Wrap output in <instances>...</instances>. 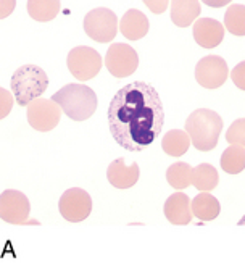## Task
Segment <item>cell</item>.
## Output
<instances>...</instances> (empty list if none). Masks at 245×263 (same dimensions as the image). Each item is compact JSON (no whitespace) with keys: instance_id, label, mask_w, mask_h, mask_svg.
I'll return each mask as SVG.
<instances>
[{"instance_id":"cell-1","label":"cell","mask_w":245,"mask_h":263,"mask_svg":"<svg viewBox=\"0 0 245 263\" xmlns=\"http://www.w3.org/2000/svg\"><path fill=\"white\" fill-rule=\"evenodd\" d=\"M107 117L115 142L124 151L142 152L160 136L165 108L154 86L134 81L115 94Z\"/></svg>"},{"instance_id":"cell-2","label":"cell","mask_w":245,"mask_h":263,"mask_svg":"<svg viewBox=\"0 0 245 263\" xmlns=\"http://www.w3.org/2000/svg\"><path fill=\"white\" fill-rule=\"evenodd\" d=\"M185 131L191 136V141L197 151H213L223 131V118L213 110L198 108L192 111L185 121Z\"/></svg>"},{"instance_id":"cell-3","label":"cell","mask_w":245,"mask_h":263,"mask_svg":"<svg viewBox=\"0 0 245 263\" xmlns=\"http://www.w3.org/2000/svg\"><path fill=\"white\" fill-rule=\"evenodd\" d=\"M65 115L74 121L89 120L97 110V96L84 84H66L52 96Z\"/></svg>"},{"instance_id":"cell-4","label":"cell","mask_w":245,"mask_h":263,"mask_svg":"<svg viewBox=\"0 0 245 263\" xmlns=\"http://www.w3.org/2000/svg\"><path fill=\"white\" fill-rule=\"evenodd\" d=\"M10 84L16 104L26 107L47 90L49 78L42 68L36 65H23L11 76Z\"/></svg>"},{"instance_id":"cell-5","label":"cell","mask_w":245,"mask_h":263,"mask_svg":"<svg viewBox=\"0 0 245 263\" xmlns=\"http://www.w3.org/2000/svg\"><path fill=\"white\" fill-rule=\"evenodd\" d=\"M118 18L110 8H94L84 16V31L87 36L100 44L111 42L118 32Z\"/></svg>"},{"instance_id":"cell-6","label":"cell","mask_w":245,"mask_h":263,"mask_svg":"<svg viewBox=\"0 0 245 263\" xmlns=\"http://www.w3.org/2000/svg\"><path fill=\"white\" fill-rule=\"evenodd\" d=\"M102 68V57L100 53L87 47V45H79L69 50L68 53V70L79 81H89L96 78Z\"/></svg>"},{"instance_id":"cell-7","label":"cell","mask_w":245,"mask_h":263,"mask_svg":"<svg viewBox=\"0 0 245 263\" xmlns=\"http://www.w3.org/2000/svg\"><path fill=\"white\" fill-rule=\"evenodd\" d=\"M62 118V107L52 99H36L28 105V123L31 128L47 133L56 128Z\"/></svg>"},{"instance_id":"cell-8","label":"cell","mask_w":245,"mask_h":263,"mask_svg":"<svg viewBox=\"0 0 245 263\" xmlns=\"http://www.w3.org/2000/svg\"><path fill=\"white\" fill-rule=\"evenodd\" d=\"M105 66L115 78H127L133 74L139 66L137 52L129 44L116 42L111 44L105 55Z\"/></svg>"},{"instance_id":"cell-9","label":"cell","mask_w":245,"mask_h":263,"mask_svg":"<svg viewBox=\"0 0 245 263\" xmlns=\"http://www.w3.org/2000/svg\"><path fill=\"white\" fill-rule=\"evenodd\" d=\"M62 216L69 223H79L87 220L92 212V199L84 189L71 187L65 191V194L58 202Z\"/></svg>"},{"instance_id":"cell-10","label":"cell","mask_w":245,"mask_h":263,"mask_svg":"<svg viewBox=\"0 0 245 263\" xmlns=\"http://www.w3.org/2000/svg\"><path fill=\"white\" fill-rule=\"evenodd\" d=\"M31 203L23 192L7 189L0 196V218L10 224H26L29 220Z\"/></svg>"},{"instance_id":"cell-11","label":"cell","mask_w":245,"mask_h":263,"mask_svg":"<svg viewBox=\"0 0 245 263\" xmlns=\"http://www.w3.org/2000/svg\"><path fill=\"white\" fill-rule=\"evenodd\" d=\"M228 74V63L218 55H206L195 66L197 83L205 89H218L219 86H223Z\"/></svg>"},{"instance_id":"cell-12","label":"cell","mask_w":245,"mask_h":263,"mask_svg":"<svg viewBox=\"0 0 245 263\" xmlns=\"http://www.w3.org/2000/svg\"><path fill=\"white\" fill-rule=\"evenodd\" d=\"M192 36L203 49H215L224 39V26L213 18H200L194 23Z\"/></svg>"},{"instance_id":"cell-13","label":"cell","mask_w":245,"mask_h":263,"mask_svg":"<svg viewBox=\"0 0 245 263\" xmlns=\"http://www.w3.org/2000/svg\"><path fill=\"white\" fill-rule=\"evenodd\" d=\"M139 175H141L139 165L134 162V163H131V166H127L123 157L113 160L108 166V170H107V179H108L110 184L116 189L133 187L139 181Z\"/></svg>"},{"instance_id":"cell-14","label":"cell","mask_w":245,"mask_h":263,"mask_svg":"<svg viewBox=\"0 0 245 263\" xmlns=\"http://www.w3.org/2000/svg\"><path fill=\"white\" fill-rule=\"evenodd\" d=\"M192 200L187 194H171L165 202V216L171 224H189L192 221Z\"/></svg>"},{"instance_id":"cell-15","label":"cell","mask_w":245,"mask_h":263,"mask_svg":"<svg viewBox=\"0 0 245 263\" xmlns=\"http://www.w3.org/2000/svg\"><path fill=\"white\" fill-rule=\"evenodd\" d=\"M148 18L136 8L127 10L120 21V31L121 34L129 41L142 39L148 32Z\"/></svg>"},{"instance_id":"cell-16","label":"cell","mask_w":245,"mask_h":263,"mask_svg":"<svg viewBox=\"0 0 245 263\" xmlns=\"http://www.w3.org/2000/svg\"><path fill=\"white\" fill-rule=\"evenodd\" d=\"M198 15H200L198 0H171V21L176 26H191Z\"/></svg>"},{"instance_id":"cell-17","label":"cell","mask_w":245,"mask_h":263,"mask_svg":"<svg viewBox=\"0 0 245 263\" xmlns=\"http://www.w3.org/2000/svg\"><path fill=\"white\" fill-rule=\"evenodd\" d=\"M191 205H192L194 216L202 221L216 220L221 212L219 200L208 192H202V194H198V196H195Z\"/></svg>"},{"instance_id":"cell-18","label":"cell","mask_w":245,"mask_h":263,"mask_svg":"<svg viewBox=\"0 0 245 263\" xmlns=\"http://www.w3.org/2000/svg\"><path fill=\"white\" fill-rule=\"evenodd\" d=\"M192 141L187 131L182 129H171L166 133V136L161 141V148L166 155L171 157H181L189 151Z\"/></svg>"},{"instance_id":"cell-19","label":"cell","mask_w":245,"mask_h":263,"mask_svg":"<svg viewBox=\"0 0 245 263\" xmlns=\"http://www.w3.org/2000/svg\"><path fill=\"white\" fill-rule=\"evenodd\" d=\"M219 175L213 165L200 163L192 170V184L200 192H210L218 186Z\"/></svg>"},{"instance_id":"cell-20","label":"cell","mask_w":245,"mask_h":263,"mask_svg":"<svg viewBox=\"0 0 245 263\" xmlns=\"http://www.w3.org/2000/svg\"><path fill=\"white\" fill-rule=\"evenodd\" d=\"M28 13L41 23L52 21L60 13V0H28Z\"/></svg>"},{"instance_id":"cell-21","label":"cell","mask_w":245,"mask_h":263,"mask_svg":"<svg viewBox=\"0 0 245 263\" xmlns=\"http://www.w3.org/2000/svg\"><path fill=\"white\" fill-rule=\"evenodd\" d=\"M221 168L229 175H239L245 170V147L231 144L221 155Z\"/></svg>"},{"instance_id":"cell-22","label":"cell","mask_w":245,"mask_h":263,"mask_svg":"<svg viewBox=\"0 0 245 263\" xmlns=\"http://www.w3.org/2000/svg\"><path fill=\"white\" fill-rule=\"evenodd\" d=\"M166 181L168 184L178 191L187 189L192 184V168L189 163L178 162L173 163L166 171Z\"/></svg>"},{"instance_id":"cell-23","label":"cell","mask_w":245,"mask_h":263,"mask_svg":"<svg viewBox=\"0 0 245 263\" xmlns=\"http://www.w3.org/2000/svg\"><path fill=\"white\" fill-rule=\"evenodd\" d=\"M224 28L234 36H245V5L232 4L226 10Z\"/></svg>"},{"instance_id":"cell-24","label":"cell","mask_w":245,"mask_h":263,"mask_svg":"<svg viewBox=\"0 0 245 263\" xmlns=\"http://www.w3.org/2000/svg\"><path fill=\"white\" fill-rule=\"evenodd\" d=\"M226 141L245 147V118H239L231 124L226 133Z\"/></svg>"},{"instance_id":"cell-25","label":"cell","mask_w":245,"mask_h":263,"mask_svg":"<svg viewBox=\"0 0 245 263\" xmlns=\"http://www.w3.org/2000/svg\"><path fill=\"white\" fill-rule=\"evenodd\" d=\"M231 79L240 90H245V62H240L239 65L232 68Z\"/></svg>"},{"instance_id":"cell-26","label":"cell","mask_w":245,"mask_h":263,"mask_svg":"<svg viewBox=\"0 0 245 263\" xmlns=\"http://www.w3.org/2000/svg\"><path fill=\"white\" fill-rule=\"evenodd\" d=\"M142 2L154 15H161L166 11L169 0H142Z\"/></svg>"},{"instance_id":"cell-27","label":"cell","mask_w":245,"mask_h":263,"mask_svg":"<svg viewBox=\"0 0 245 263\" xmlns=\"http://www.w3.org/2000/svg\"><path fill=\"white\" fill-rule=\"evenodd\" d=\"M16 5V0H0V18H7Z\"/></svg>"},{"instance_id":"cell-28","label":"cell","mask_w":245,"mask_h":263,"mask_svg":"<svg viewBox=\"0 0 245 263\" xmlns=\"http://www.w3.org/2000/svg\"><path fill=\"white\" fill-rule=\"evenodd\" d=\"M0 96H2V99H4V110H2V117H0V118H5L7 113L10 111V107H11V102H13V99L10 97V94L7 92L5 89H0Z\"/></svg>"},{"instance_id":"cell-29","label":"cell","mask_w":245,"mask_h":263,"mask_svg":"<svg viewBox=\"0 0 245 263\" xmlns=\"http://www.w3.org/2000/svg\"><path fill=\"white\" fill-rule=\"evenodd\" d=\"M202 2L208 7H212V8H221V7L231 4L232 0H202Z\"/></svg>"},{"instance_id":"cell-30","label":"cell","mask_w":245,"mask_h":263,"mask_svg":"<svg viewBox=\"0 0 245 263\" xmlns=\"http://www.w3.org/2000/svg\"><path fill=\"white\" fill-rule=\"evenodd\" d=\"M239 226H245V215L242 216V220L239 221Z\"/></svg>"}]
</instances>
